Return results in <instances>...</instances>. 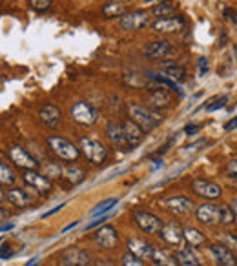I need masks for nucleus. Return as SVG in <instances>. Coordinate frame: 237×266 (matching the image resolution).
Returning <instances> with one entry per match:
<instances>
[{
    "label": "nucleus",
    "instance_id": "nucleus-1",
    "mask_svg": "<svg viewBox=\"0 0 237 266\" xmlns=\"http://www.w3.org/2000/svg\"><path fill=\"white\" fill-rule=\"evenodd\" d=\"M128 113H130L132 121L135 124H139L141 130L146 131V133L153 131L163 122V115L159 111H155V109L148 108V106H142V104H130Z\"/></svg>",
    "mask_w": 237,
    "mask_h": 266
},
{
    "label": "nucleus",
    "instance_id": "nucleus-2",
    "mask_svg": "<svg viewBox=\"0 0 237 266\" xmlns=\"http://www.w3.org/2000/svg\"><path fill=\"white\" fill-rule=\"evenodd\" d=\"M48 146H50L51 151H53L60 161L71 163V161H77L78 155H81V149L73 144V142H69L68 139H64V137H50V139H48Z\"/></svg>",
    "mask_w": 237,
    "mask_h": 266
},
{
    "label": "nucleus",
    "instance_id": "nucleus-3",
    "mask_svg": "<svg viewBox=\"0 0 237 266\" xmlns=\"http://www.w3.org/2000/svg\"><path fill=\"white\" fill-rule=\"evenodd\" d=\"M22 179L24 184L38 195H48L53 189V180L50 177H46L44 173H38L36 170H26Z\"/></svg>",
    "mask_w": 237,
    "mask_h": 266
},
{
    "label": "nucleus",
    "instance_id": "nucleus-4",
    "mask_svg": "<svg viewBox=\"0 0 237 266\" xmlns=\"http://www.w3.org/2000/svg\"><path fill=\"white\" fill-rule=\"evenodd\" d=\"M81 149L88 161L93 164H102L108 159V148L100 140L84 137V139H81Z\"/></svg>",
    "mask_w": 237,
    "mask_h": 266
},
{
    "label": "nucleus",
    "instance_id": "nucleus-5",
    "mask_svg": "<svg viewBox=\"0 0 237 266\" xmlns=\"http://www.w3.org/2000/svg\"><path fill=\"white\" fill-rule=\"evenodd\" d=\"M133 221L139 226V230L150 235L159 234L163 228V221L159 217L151 212H146V210H133Z\"/></svg>",
    "mask_w": 237,
    "mask_h": 266
},
{
    "label": "nucleus",
    "instance_id": "nucleus-6",
    "mask_svg": "<svg viewBox=\"0 0 237 266\" xmlns=\"http://www.w3.org/2000/svg\"><path fill=\"white\" fill-rule=\"evenodd\" d=\"M69 115H71L73 122H77L81 126H93L97 122V119H99L97 109L93 108L90 102H86V100H81V102L73 104Z\"/></svg>",
    "mask_w": 237,
    "mask_h": 266
},
{
    "label": "nucleus",
    "instance_id": "nucleus-7",
    "mask_svg": "<svg viewBox=\"0 0 237 266\" xmlns=\"http://www.w3.org/2000/svg\"><path fill=\"white\" fill-rule=\"evenodd\" d=\"M9 159H11V163H13L15 166L24 170V172H26V170H36V168H38V161H36L26 148H22V146H18V144L9 148Z\"/></svg>",
    "mask_w": 237,
    "mask_h": 266
},
{
    "label": "nucleus",
    "instance_id": "nucleus-8",
    "mask_svg": "<svg viewBox=\"0 0 237 266\" xmlns=\"http://www.w3.org/2000/svg\"><path fill=\"white\" fill-rule=\"evenodd\" d=\"M59 261L62 266H90L91 255L86 250L77 248V246H71V248H66L60 252Z\"/></svg>",
    "mask_w": 237,
    "mask_h": 266
},
{
    "label": "nucleus",
    "instance_id": "nucleus-9",
    "mask_svg": "<svg viewBox=\"0 0 237 266\" xmlns=\"http://www.w3.org/2000/svg\"><path fill=\"white\" fill-rule=\"evenodd\" d=\"M118 24H121L124 31H137V29H142V27L150 24V13L144 11V9H137L133 13L123 15Z\"/></svg>",
    "mask_w": 237,
    "mask_h": 266
},
{
    "label": "nucleus",
    "instance_id": "nucleus-10",
    "mask_svg": "<svg viewBox=\"0 0 237 266\" xmlns=\"http://www.w3.org/2000/svg\"><path fill=\"white\" fill-rule=\"evenodd\" d=\"M121 128H123L124 142H126L128 149L137 148V146L142 142V139H144V131H142L141 126H139V124H135L132 119H126V121L121 124Z\"/></svg>",
    "mask_w": 237,
    "mask_h": 266
},
{
    "label": "nucleus",
    "instance_id": "nucleus-11",
    "mask_svg": "<svg viewBox=\"0 0 237 266\" xmlns=\"http://www.w3.org/2000/svg\"><path fill=\"white\" fill-rule=\"evenodd\" d=\"M191 189H193V194L195 195L205 197V199H219L221 197V194H223L221 186L212 182V180L201 179V177L191 180Z\"/></svg>",
    "mask_w": 237,
    "mask_h": 266
},
{
    "label": "nucleus",
    "instance_id": "nucleus-12",
    "mask_svg": "<svg viewBox=\"0 0 237 266\" xmlns=\"http://www.w3.org/2000/svg\"><path fill=\"white\" fill-rule=\"evenodd\" d=\"M6 201L15 208H27L35 203V195L18 186H9V189L6 192Z\"/></svg>",
    "mask_w": 237,
    "mask_h": 266
},
{
    "label": "nucleus",
    "instance_id": "nucleus-13",
    "mask_svg": "<svg viewBox=\"0 0 237 266\" xmlns=\"http://www.w3.org/2000/svg\"><path fill=\"white\" fill-rule=\"evenodd\" d=\"M197 221L201 224L212 226V224H219V219H221V204H214V203H203L197 208Z\"/></svg>",
    "mask_w": 237,
    "mask_h": 266
},
{
    "label": "nucleus",
    "instance_id": "nucleus-14",
    "mask_svg": "<svg viewBox=\"0 0 237 266\" xmlns=\"http://www.w3.org/2000/svg\"><path fill=\"white\" fill-rule=\"evenodd\" d=\"M172 44L168 41H153V42H148L144 44L142 48V55L146 59H151V60H157V59H164L166 55L172 53Z\"/></svg>",
    "mask_w": 237,
    "mask_h": 266
},
{
    "label": "nucleus",
    "instance_id": "nucleus-15",
    "mask_svg": "<svg viewBox=\"0 0 237 266\" xmlns=\"http://www.w3.org/2000/svg\"><path fill=\"white\" fill-rule=\"evenodd\" d=\"M159 235H161V239L166 241V243L172 244V246H179V244L184 241L181 224L175 221H170V222H166V224H163Z\"/></svg>",
    "mask_w": 237,
    "mask_h": 266
},
{
    "label": "nucleus",
    "instance_id": "nucleus-16",
    "mask_svg": "<svg viewBox=\"0 0 237 266\" xmlns=\"http://www.w3.org/2000/svg\"><path fill=\"white\" fill-rule=\"evenodd\" d=\"M93 241L99 244L100 248L111 250L117 246L118 243V234L113 226H102L100 230H97V234L93 235Z\"/></svg>",
    "mask_w": 237,
    "mask_h": 266
},
{
    "label": "nucleus",
    "instance_id": "nucleus-17",
    "mask_svg": "<svg viewBox=\"0 0 237 266\" xmlns=\"http://www.w3.org/2000/svg\"><path fill=\"white\" fill-rule=\"evenodd\" d=\"M184 18L182 17H168V18H159L157 22L151 24L153 31L163 33V35H168V33H177L184 27Z\"/></svg>",
    "mask_w": 237,
    "mask_h": 266
},
{
    "label": "nucleus",
    "instance_id": "nucleus-18",
    "mask_svg": "<svg viewBox=\"0 0 237 266\" xmlns=\"http://www.w3.org/2000/svg\"><path fill=\"white\" fill-rule=\"evenodd\" d=\"M163 204L175 215H186V213H190L193 210V203L188 197H182V195L164 199Z\"/></svg>",
    "mask_w": 237,
    "mask_h": 266
},
{
    "label": "nucleus",
    "instance_id": "nucleus-19",
    "mask_svg": "<svg viewBox=\"0 0 237 266\" xmlns=\"http://www.w3.org/2000/svg\"><path fill=\"white\" fill-rule=\"evenodd\" d=\"M38 115H41V121L44 122L48 128H51V130L59 128L60 122H62V111H60V108H57L55 104H46V106H42Z\"/></svg>",
    "mask_w": 237,
    "mask_h": 266
},
{
    "label": "nucleus",
    "instance_id": "nucleus-20",
    "mask_svg": "<svg viewBox=\"0 0 237 266\" xmlns=\"http://www.w3.org/2000/svg\"><path fill=\"white\" fill-rule=\"evenodd\" d=\"M210 253H212V257H214L217 266H237V261H235V257H233V253L230 252L226 246H223V244H219V243L212 244V246H210Z\"/></svg>",
    "mask_w": 237,
    "mask_h": 266
},
{
    "label": "nucleus",
    "instance_id": "nucleus-21",
    "mask_svg": "<svg viewBox=\"0 0 237 266\" xmlns=\"http://www.w3.org/2000/svg\"><path fill=\"white\" fill-rule=\"evenodd\" d=\"M126 248L130 250V253L137 255V257L141 259H148L150 261V255H151V244H148L144 239H137V237H130L126 241Z\"/></svg>",
    "mask_w": 237,
    "mask_h": 266
},
{
    "label": "nucleus",
    "instance_id": "nucleus-22",
    "mask_svg": "<svg viewBox=\"0 0 237 266\" xmlns=\"http://www.w3.org/2000/svg\"><path fill=\"white\" fill-rule=\"evenodd\" d=\"M148 100L153 108H170V104H172V95H170L168 90H164V88H153L150 90L148 93Z\"/></svg>",
    "mask_w": 237,
    "mask_h": 266
},
{
    "label": "nucleus",
    "instance_id": "nucleus-23",
    "mask_svg": "<svg viewBox=\"0 0 237 266\" xmlns=\"http://www.w3.org/2000/svg\"><path fill=\"white\" fill-rule=\"evenodd\" d=\"M175 259H177L179 266H203L201 264L199 255H197L193 246H190V244H188L186 248L179 250V252L175 253Z\"/></svg>",
    "mask_w": 237,
    "mask_h": 266
},
{
    "label": "nucleus",
    "instance_id": "nucleus-24",
    "mask_svg": "<svg viewBox=\"0 0 237 266\" xmlns=\"http://www.w3.org/2000/svg\"><path fill=\"white\" fill-rule=\"evenodd\" d=\"M150 261L157 266H179L177 264V259L175 255L166 250H161V248H151V255H150Z\"/></svg>",
    "mask_w": 237,
    "mask_h": 266
},
{
    "label": "nucleus",
    "instance_id": "nucleus-25",
    "mask_svg": "<svg viewBox=\"0 0 237 266\" xmlns=\"http://www.w3.org/2000/svg\"><path fill=\"white\" fill-rule=\"evenodd\" d=\"M106 135H108L109 142H111L115 148H123V146H126V142H124V135H123V128H121V124H117V122H109L108 128H106Z\"/></svg>",
    "mask_w": 237,
    "mask_h": 266
},
{
    "label": "nucleus",
    "instance_id": "nucleus-26",
    "mask_svg": "<svg viewBox=\"0 0 237 266\" xmlns=\"http://www.w3.org/2000/svg\"><path fill=\"white\" fill-rule=\"evenodd\" d=\"M164 69V77L172 79L173 82H184L186 81V69L179 66V64H164L163 66Z\"/></svg>",
    "mask_w": 237,
    "mask_h": 266
},
{
    "label": "nucleus",
    "instance_id": "nucleus-27",
    "mask_svg": "<svg viewBox=\"0 0 237 266\" xmlns=\"http://www.w3.org/2000/svg\"><path fill=\"white\" fill-rule=\"evenodd\" d=\"M126 8H124L123 2H117V0H111V2H106L102 6V15L106 18H117V17H123Z\"/></svg>",
    "mask_w": 237,
    "mask_h": 266
},
{
    "label": "nucleus",
    "instance_id": "nucleus-28",
    "mask_svg": "<svg viewBox=\"0 0 237 266\" xmlns=\"http://www.w3.org/2000/svg\"><path fill=\"white\" fill-rule=\"evenodd\" d=\"M182 235H184V239H186V243L190 244V246H201V244H205L206 237L205 234L201 230H197V228H184L182 230Z\"/></svg>",
    "mask_w": 237,
    "mask_h": 266
},
{
    "label": "nucleus",
    "instance_id": "nucleus-29",
    "mask_svg": "<svg viewBox=\"0 0 237 266\" xmlns=\"http://www.w3.org/2000/svg\"><path fill=\"white\" fill-rule=\"evenodd\" d=\"M15 182H17V173H15V170L9 166V164L0 161V186L2 184L15 186Z\"/></svg>",
    "mask_w": 237,
    "mask_h": 266
},
{
    "label": "nucleus",
    "instance_id": "nucleus-30",
    "mask_svg": "<svg viewBox=\"0 0 237 266\" xmlns=\"http://www.w3.org/2000/svg\"><path fill=\"white\" fill-rule=\"evenodd\" d=\"M64 177H66V180H68L69 184L77 186L81 184L82 180H84V177H86V172L82 170V168L78 166H69L64 170Z\"/></svg>",
    "mask_w": 237,
    "mask_h": 266
},
{
    "label": "nucleus",
    "instance_id": "nucleus-31",
    "mask_svg": "<svg viewBox=\"0 0 237 266\" xmlns=\"http://www.w3.org/2000/svg\"><path fill=\"white\" fill-rule=\"evenodd\" d=\"M118 204V199H115V197H111V199H106V201H102V203H99L97 204L93 210L90 212V215L91 217H99V215H104V213H108V212H111L115 206Z\"/></svg>",
    "mask_w": 237,
    "mask_h": 266
},
{
    "label": "nucleus",
    "instance_id": "nucleus-32",
    "mask_svg": "<svg viewBox=\"0 0 237 266\" xmlns=\"http://www.w3.org/2000/svg\"><path fill=\"white\" fill-rule=\"evenodd\" d=\"M151 13H153L155 17H159V18H168V17H173L175 8L170 4L168 0H163V2L155 4L153 8H151Z\"/></svg>",
    "mask_w": 237,
    "mask_h": 266
},
{
    "label": "nucleus",
    "instance_id": "nucleus-33",
    "mask_svg": "<svg viewBox=\"0 0 237 266\" xmlns=\"http://www.w3.org/2000/svg\"><path fill=\"white\" fill-rule=\"evenodd\" d=\"M44 175L50 177L51 180L53 179H60L64 175V168L60 166L59 163H53V161H48L44 164Z\"/></svg>",
    "mask_w": 237,
    "mask_h": 266
},
{
    "label": "nucleus",
    "instance_id": "nucleus-34",
    "mask_svg": "<svg viewBox=\"0 0 237 266\" xmlns=\"http://www.w3.org/2000/svg\"><path fill=\"white\" fill-rule=\"evenodd\" d=\"M148 79H151V81H155V82H159V84H164V86H168L170 90L177 91L179 95H182V90L179 88V84H177V82H173L172 79L164 77V75H157V73H148Z\"/></svg>",
    "mask_w": 237,
    "mask_h": 266
},
{
    "label": "nucleus",
    "instance_id": "nucleus-35",
    "mask_svg": "<svg viewBox=\"0 0 237 266\" xmlns=\"http://www.w3.org/2000/svg\"><path fill=\"white\" fill-rule=\"evenodd\" d=\"M235 222V213L232 212V208L228 204H221V219H219V224L223 226H232Z\"/></svg>",
    "mask_w": 237,
    "mask_h": 266
},
{
    "label": "nucleus",
    "instance_id": "nucleus-36",
    "mask_svg": "<svg viewBox=\"0 0 237 266\" xmlns=\"http://www.w3.org/2000/svg\"><path fill=\"white\" fill-rule=\"evenodd\" d=\"M221 235V237H219V239L223 241V246H226L228 250H230V252H237V237L235 235H232V234H228V232H223V234H219Z\"/></svg>",
    "mask_w": 237,
    "mask_h": 266
},
{
    "label": "nucleus",
    "instance_id": "nucleus-37",
    "mask_svg": "<svg viewBox=\"0 0 237 266\" xmlns=\"http://www.w3.org/2000/svg\"><path fill=\"white\" fill-rule=\"evenodd\" d=\"M121 262H123V266H146L144 259L137 257V255H133V253H130V252L124 253Z\"/></svg>",
    "mask_w": 237,
    "mask_h": 266
},
{
    "label": "nucleus",
    "instance_id": "nucleus-38",
    "mask_svg": "<svg viewBox=\"0 0 237 266\" xmlns=\"http://www.w3.org/2000/svg\"><path fill=\"white\" fill-rule=\"evenodd\" d=\"M228 102V95H221V97H215L214 100H210V104L206 106V111H215V109L224 108V104Z\"/></svg>",
    "mask_w": 237,
    "mask_h": 266
},
{
    "label": "nucleus",
    "instance_id": "nucleus-39",
    "mask_svg": "<svg viewBox=\"0 0 237 266\" xmlns=\"http://www.w3.org/2000/svg\"><path fill=\"white\" fill-rule=\"evenodd\" d=\"M53 4V0H29V8L35 11H48Z\"/></svg>",
    "mask_w": 237,
    "mask_h": 266
},
{
    "label": "nucleus",
    "instance_id": "nucleus-40",
    "mask_svg": "<svg viewBox=\"0 0 237 266\" xmlns=\"http://www.w3.org/2000/svg\"><path fill=\"white\" fill-rule=\"evenodd\" d=\"M111 217H113V213H111V212L104 213V215H99V217H95V219H93V221H91L90 224H86V228H84V230H86V232H88V230H93V228H97V226H100V224H102V222L109 221Z\"/></svg>",
    "mask_w": 237,
    "mask_h": 266
},
{
    "label": "nucleus",
    "instance_id": "nucleus-41",
    "mask_svg": "<svg viewBox=\"0 0 237 266\" xmlns=\"http://www.w3.org/2000/svg\"><path fill=\"white\" fill-rule=\"evenodd\" d=\"M139 77H141V75H137V73H126V75H124V82H126V84H132L133 88H142V86H146V84H142V82L137 81Z\"/></svg>",
    "mask_w": 237,
    "mask_h": 266
},
{
    "label": "nucleus",
    "instance_id": "nucleus-42",
    "mask_svg": "<svg viewBox=\"0 0 237 266\" xmlns=\"http://www.w3.org/2000/svg\"><path fill=\"white\" fill-rule=\"evenodd\" d=\"M13 246L9 243H4L2 246H0V259H9L11 255H13Z\"/></svg>",
    "mask_w": 237,
    "mask_h": 266
},
{
    "label": "nucleus",
    "instance_id": "nucleus-43",
    "mask_svg": "<svg viewBox=\"0 0 237 266\" xmlns=\"http://www.w3.org/2000/svg\"><path fill=\"white\" fill-rule=\"evenodd\" d=\"M197 68H199V77H205L206 73H208V59H206V57L199 59V64H197Z\"/></svg>",
    "mask_w": 237,
    "mask_h": 266
},
{
    "label": "nucleus",
    "instance_id": "nucleus-44",
    "mask_svg": "<svg viewBox=\"0 0 237 266\" xmlns=\"http://www.w3.org/2000/svg\"><path fill=\"white\" fill-rule=\"evenodd\" d=\"M226 170H228V173H230V175L237 179V159H233V161H230V163H228Z\"/></svg>",
    "mask_w": 237,
    "mask_h": 266
},
{
    "label": "nucleus",
    "instance_id": "nucleus-45",
    "mask_svg": "<svg viewBox=\"0 0 237 266\" xmlns=\"http://www.w3.org/2000/svg\"><path fill=\"white\" fill-rule=\"evenodd\" d=\"M199 130H201V124H188V126L184 128V133H186V135H195Z\"/></svg>",
    "mask_w": 237,
    "mask_h": 266
},
{
    "label": "nucleus",
    "instance_id": "nucleus-46",
    "mask_svg": "<svg viewBox=\"0 0 237 266\" xmlns=\"http://www.w3.org/2000/svg\"><path fill=\"white\" fill-rule=\"evenodd\" d=\"M224 15L228 17V20H232V22H237V11L232 8H226L224 9Z\"/></svg>",
    "mask_w": 237,
    "mask_h": 266
},
{
    "label": "nucleus",
    "instance_id": "nucleus-47",
    "mask_svg": "<svg viewBox=\"0 0 237 266\" xmlns=\"http://www.w3.org/2000/svg\"><path fill=\"white\" fill-rule=\"evenodd\" d=\"M13 228H15V222H0V234L13 230Z\"/></svg>",
    "mask_w": 237,
    "mask_h": 266
},
{
    "label": "nucleus",
    "instance_id": "nucleus-48",
    "mask_svg": "<svg viewBox=\"0 0 237 266\" xmlns=\"http://www.w3.org/2000/svg\"><path fill=\"white\" fill-rule=\"evenodd\" d=\"M64 206H66V204H59V206H57V208H53V210H50V212H46V213H42V219H46V217H50V215H53V213H57V212H59V210H62V208Z\"/></svg>",
    "mask_w": 237,
    "mask_h": 266
},
{
    "label": "nucleus",
    "instance_id": "nucleus-49",
    "mask_svg": "<svg viewBox=\"0 0 237 266\" xmlns=\"http://www.w3.org/2000/svg\"><path fill=\"white\" fill-rule=\"evenodd\" d=\"M95 266H117L113 261H109V259H99V261L95 262Z\"/></svg>",
    "mask_w": 237,
    "mask_h": 266
},
{
    "label": "nucleus",
    "instance_id": "nucleus-50",
    "mask_svg": "<svg viewBox=\"0 0 237 266\" xmlns=\"http://www.w3.org/2000/svg\"><path fill=\"white\" fill-rule=\"evenodd\" d=\"M224 130H226V131H232V130H237V117H235V119H233V121H230V122H228L226 126H224Z\"/></svg>",
    "mask_w": 237,
    "mask_h": 266
},
{
    "label": "nucleus",
    "instance_id": "nucleus-51",
    "mask_svg": "<svg viewBox=\"0 0 237 266\" xmlns=\"http://www.w3.org/2000/svg\"><path fill=\"white\" fill-rule=\"evenodd\" d=\"M8 217H9V210H6V208H2V206H0V222H2V221H6Z\"/></svg>",
    "mask_w": 237,
    "mask_h": 266
},
{
    "label": "nucleus",
    "instance_id": "nucleus-52",
    "mask_svg": "<svg viewBox=\"0 0 237 266\" xmlns=\"http://www.w3.org/2000/svg\"><path fill=\"white\" fill-rule=\"evenodd\" d=\"M205 142H206V140H199V142H195V144H188V146H186V148H188V149H195V148H197V146H201V144H205Z\"/></svg>",
    "mask_w": 237,
    "mask_h": 266
},
{
    "label": "nucleus",
    "instance_id": "nucleus-53",
    "mask_svg": "<svg viewBox=\"0 0 237 266\" xmlns=\"http://www.w3.org/2000/svg\"><path fill=\"white\" fill-rule=\"evenodd\" d=\"M77 224H78V221H73L71 224H68V226H66V228H64L62 232H69V230H73V228H75V226H77Z\"/></svg>",
    "mask_w": 237,
    "mask_h": 266
},
{
    "label": "nucleus",
    "instance_id": "nucleus-54",
    "mask_svg": "<svg viewBox=\"0 0 237 266\" xmlns=\"http://www.w3.org/2000/svg\"><path fill=\"white\" fill-rule=\"evenodd\" d=\"M38 262H41V259H38V257H33V259H31V261L27 262V264H26V266H36V264H38Z\"/></svg>",
    "mask_w": 237,
    "mask_h": 266
},
{
    "label": "nucleus",
    "instance_id": "nucleus-55",
    "mask_svg": "<svg viewBox=\"0 0 237 266\" xmlns=\"http://www.w3.org/2000/svg\"><path fill=\"white\" fill-rule=\"evenodd\" d=\"M161 0H144V4L146 6H155V4H159Z\"/></svg>",
    "mask_w": 237,
    "mask_h": 266
},
{
    "label": "nucleus",
    "instance_id": "nucleus-56",
    "mask_svg": "<svg viewBox=\"0 0 237 266\" xmlns=\"http://www.w3.org/2000/svg\"><path fill=\"white\" fill-rule=\"evenodd\" d=\"M4 199H6V192H4V189H2V186H0V203H2Z\"/></svg>",
    "mask_w": 237,
    "mask_h": 266
},
{
    "label": "nucleus",
    "instance_id": "nucleus-57",
    "mask_svg": "<svg viewBox=\"0 0 237 266\" xmlns=\"http://www.w3.org/2000/svg\"><path fill=\"white\" fill-rule=\"evenodd\" d=\"M232 212L237 215V199H235V201H233V208H232Z\"/></svg>",
    "mask_w": 237,
    "mask_h": 266
},
{
    "label": "nucleus",
    "instance_id": "nucleus-58",
    "mask_svg": "<svg viewBox=\"0 0 237 266\" xmlns=\"http://www.w3.org/2000/svg\"><path fill=\"white\" fill-rule=\"evenodd\" d=\"M121 2H123V4H128V2H133V0H121Z\"/></svg>",
    "mask_w": 237,
    "mask_h": 266
},
{
    "label": "nucleus",
    "instance_id": "nucleus-59",
    "mask_svg": "<svg viewBox=\"0 0 237 266\" xmlns=\"http://www.w3.org/2000/svg\"><path fill=\"white\" fill-rule=\"evenodd\" d=\"M233 51H235V55H237V46H233Z\"/></svg>",
    "mask_w": 237,
    "mask_h": 266
},
{
    "label": "nucleus",
    "instance_id": "nucleus-60",
    "mask_svg": "<svg viewBox=\"0 0 237 266\" xmlns=\"http://www.w3.org/2000/svg\"><path fill=\"white\" fill-rule=\"evenodd\" d=\"M0 243H2V237H0Z\"/></svg>",
    "mask_w": 237,
    "mask_h": 266
}]
</instances>
